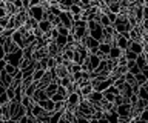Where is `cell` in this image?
<instances>
[{
  "label": "cell",
  "instance_id": "1",
  "mask_svg": "<svg viewBox=\"0 0 148 123\" xmlns=\"http://www.w3.org/2000/svg\"><path fill=\"white\" fill-rule=\"evenodd\" d=\"M113 26H114V29L117 31L119 34L128 33V31L131 29V25H130L128 19L125 16H122V14H117V19H116V22L113 23Z\"/></svg>",
  "mask_w": 148,
  "mask_h": 123
},
{
  "label": "cell",
  "instance_id": "2",
  "mask_svg": "<svg viewBox=\"0 0 148 123\" xmlns=\"http://www.w3.org/2000/svg\"><path fill=\"white\" fill-rule=\"evenodd\" d=\"M88 29H90V35L94 37L96 40H102L103 37V26H102L99 22H94V20H88Z\"/></svg>",
  "mask_w": 148,
  "mask_h": 123
},
{
  "label": "cell",
  "instance_id": "3",
  "mask_svg": "<svg viewBox=\"0 0 148 123\" xmlns=\"http://www.w3.org/2000/svg\"><path fill=\"white\" fill-rule=\"evenodd\" d=\"M80 42L88 48V52L90 54H96L97 49H99V43H100L99 40H96L94 37H91V35H83L80 39Z\"/></svg>",
  "mask_w": 148,
  "mask_h": 123
},
{
  "label": "cell",
  "instance_id": "4",
  "mask_svg": "<svg viewBox=\"0 0 148 123\" xmlns=\"http://www.w3.org/2000/svg\"><path fill=\"white\" fill-rule=\"evenodd\" d=\"M31 57H32V60H34V62L48 57V46H46V45H39V46H36Z\"/></svg>",
  "mask_w": 148,
  "mask_h": 123
},
{
  "label": "cell",
  "instance_id": "5",
  "mask_svg": "<svg viewBox=\"0 0 148 123\" xmlns=\"http://www.w3.org/2000/svg\"><path fill=\"white\" fill-rule=\"evenodd\" d=\"M28 12H29V17L36 19L37 22H40L42 19H43V14H45L43 8H42L40 5H37V6H29V8H28Z\"/></svg>",
  "mask_w": 148,
  "mask_h": 123
},
{
  "label": "cell",
  "instance_id": "6",
  "mask_svg": "<svg viewBox=\"0 0 148 123\" xmlns=\"http://www.w3.org/2000/svg\"><path fill=\"white\" fill-rule=\"evenodd\" d=\"M59 17H60V25L66 26V28H71V26H73L74 20H73V14H71V11H62Z\"/></svg>",
  "mask_w": 148,
  "mask_h": 123
},
{
  "label": "cell",
  "instance_id": "7",
  "mask_svg": "<svg viewBox=\"0 0 148 123\" xmlns=\"http://www.w3.org/2000/svg\"><path fill=\"white\" fill-rule=\"evenodd\" d=\"M3 49H5V52H6V54H12V52H17L18 49H22V48L14 42L12 37H8L6 42L3 43Z\"/></svg>",
  "mask_w": 148,
  "mask_h": 123
},
{
  "label": "cell",
  "instance_id": "8",
  "mask_svg": "<svg viewBox=\"0 0 148 123\" xmlns=\"http://www.w3.org/2000/svg\"><path fill=\"white\" fill-rule=\"evenodd\" d=\"M22 57H23V49H18L17 52L6 54V56H5V58H6L8 63H12V65H16V66H18V63H20Z\"/></svg>",
  "mask_w": 148,
  "mask_h": 123
},
{
  "label": "cell",
  "instance_id": "9",
  "mask_svg": "<svg viewBox=\"0 0 148 123\" xmlns=\"http://www.w3.org/2000/svg\"><path fill=\"white\" fill-rule=\"evenodd\" d=\"M127 72H128V66H127V65H122V63H119L116 68H113V69H111V77L116 80V79H119V77H123Z\"/></svg>",
  "mask_w": 148,
  "mask_h": 123
},
{
  "label": "cell",
  "instance_id": "10",
  "mask_svg": "<svg viewBox=\"0 0 148 123\" xmlns=\"http://www.w3.org/2000/svg\"><path fill=\"white\" fill-rule=\"evenodd\" d=\"M116 111H117L119 116L130 117V114H131V103H130V102H123L122 105L116 106Z\"/></svg>",
  "mask_w": 148,
  "mask_h": 123
},
{
  "label": "cell",
  "instance_id": "11",
  "mask_svg": "<svg viewBox=\"0 0 148 123\" xmlns=\"http://www.w3.org/2000/svg\"><path fill=\"white\" fill-rule=\"evenodd\" d=\"M85 99L88 100V102H91L92 105H99V102H100L102 99H103V94H102L100 91H96V89H92V91H91V92L86 95Z\"/></svg>",
  "mask_w": 148,
  "mask_h": 123
},
{
  "label": "cell",
  "instance_id": "12",
  "mask_svg": "<svg viewBox=\"0 0 148 123\" xmlns=\"http://www.w3.org/2000/svg\"><path fill=\"white\" fill-rule=\"evenodd\" d=\"M46 46H48V56L49 57H56V56H59V54L62 52V49L59 48V45L56 43V40H49Z\"/></svg>",
  "mask_w": 148,
  "mask_h": 123
},
{
  "label": "cell",
  "instance_id": "13",
  "mask_svg": "<svg viewBox=\"0 0 148 123\" xmlns=\"http://www.w3.org/2000/svg\"><path fill=\"white\" fill-rule=\"evenodd\" d=\"M0 83H2L3 86H6V88H8V86H11L12 85V75L8 74L5 69L0 71Z\"/></svg>",
  "mask_w": 148,
  "mask_h": 123
},
{
  "label": "cell",
  "instance_id": "14",
  "mask_svg": "<svg viewBox=\"0 0 148 123\" xmlns=\"http://www.w3.org/2000/svg\"><path fill=\"white\" fill-rule=\"evenodd\" d=\"M25 114H26V108L20 103V105H18V108L16 109V112L11 116V122H18L23 116H25Z\"/></svg>",
  "mask_w": 148,
  "mask_h": 123
},
{
  "label": "cell",
  "instance_id": "15",
  "mask_svg": "<svg viewBox=\"0 0 148 123\" xmlns=\"http://www.w3.org/2000/svg\"><path fill=\"white\" fill-rule=\"evenodd\" d=\"M127 49H131L133 52H136L137 56L143 52V46H142V42H134V40H130V45Z\"/></svg>",
  "mask_w": 148,
  "mask_h": 123
},
{
  "label": "cell",
  "instance_id": "16",
  "mask_svg": "<svg viewBox=\"0 0 148 123\" xmlns=\"http://www.w3.org/2000/svg\"><path fill=\"white\" fill-rule=\"evenodd\" d=\"M32 65H34V60H32L31 57H28V56H23L22 60H20V63H18V69L23 71V69H26V68H29V66H32Z\"/></svg>",
  "mask_w": 148,
  "mask_h": 123
},
{
  "label": "cell",
  "instance_id": "17",
  "mask_svg": "<svg viewBox=\"0 0 148 123\" xmlns=\"http://www.w3.org/2000/svg\"><path fill=\"white\" fill-rule=\"evenodd\" d=\"M5 10H6V14L8 16H14L17 14V6L14 5V2H8V0H5Z\"/></svg>",
  "mask_w": 148,
  "mask_h": 123
},
{
  "label": "cell",
  "instance_id": "18",
  "mask_svg": "<svg viewBox=\"0 0 148 123\" xmlns=\"http://www.w3.org/2000/svg\"><path fill=\"white\" fill-rule=\"evenodd\" d=\"M123 54V49H120L117 45H111V49H110V54L108 57H114V58H119L120 56Z\"/></svg>",
  "mask_w": 148,
  "mask_h": 123
},
{
  "label": "cell",
  "instance_id": "19",
  "mask_svg": "<svg viewBox=\"0 0 148 123\" xmlns=\"http://www.w3.org/2000/svg\"><path fill=\"white\" fill-rule=\"evenodd\" d=\"M46 97H48L46 91H45V89H40V88H37V91H36L34 94H32V99H34L36 103L40 102V100H43V99H46Z\"/></svg>",
  "mask_w": 148,
  "mask_h": 123
},
{
  "label": "cell",
  "instance_id": "20",
  "mask_svg": "<svg viewBox=\"0 0 148 123\" xmlns=\"http://www.w3.org/2000/svg\"><path fill=\"white\" fill-rule=\"evenodd\" d=\"M39 28L43 31V33H49L51 29L54 28L53 25H51V22L49 20H46V19H42L40 22H39Z\"/></svg>",
  "mask_w": 148,
  "mask_h": 123
},
{
  "label": "cell",
  "instance_id": "21",
  "mask_svg": "<svg viewBox=\"0 0 148 123\" xmlns=\"http://www.w3.org/2000/svg\"><path fill=\"white\" fill-rule=\"evenodd\" d=\"M23 106H25L26 109H32V106L36 105V102H34V99L32 97H29V95H23L22 97V102H20Z\"/></svg>",
  "mask_w": 148,
  "mask_h": 123
},
{
  "label": "cell",
  "instance_id": "22",
  "mask_svg": "<svg viewBox=\"0 0 148 123\" xmlns=\"http://www.w3.org/2000/svg\"><path fill=\"white\" fill-rule=\"evenodd\" d=\"M57 88H59V83H57V82H51V83L48 85V86H46V88H45V91H46V94H48V97H51V95H54L56 92H57Z\"/></svg>",
  "mask_w": 148,
  "mask_h": 123
},
{
  "label": "cell",
  "instance_id": "23",
  "mask_svg": "<svg viewBox=\"0 0 148 123\" xmlns=\"http://www.w3.org/2000/svg\"><path fill=\"white\" fill-rule=\"evenodd\" d=\"M120 94H122V95H123L125 99H130V97H131V95L134 94V92H133V88H131V85H130V83H127V82H125L123 88L120 89Z\"/></svg>",
  "mask_w": 148,
  "mask_h": 123
},
{
  "label": "cell",
  "instance_id": "24",
  "mask_svg": "<svg viewBox=\"0 0 148 123\" xmlns=\"http://www.w3.org/2000/svg\"><path fill=\"white\" fill-rule=\"evenodd\" d=\"M12 40H14V42H16V43L18 45V46H20V48L23 49V46H25V42H23V35H22L20 33H18L17 29L12 33Z\"/></svg>",
  "mask_w": 148,
  "mask_h": 123
},
{
  "label": "cell",
  "instance_id": "25",
  "mask_svg": "<svg viewBox=\"0 0 148 123\" xmlns=\"http://www.w3.org/2000/svg\"><path fill=\"white\" fill-rule=\"evenodd\" d=\"M136 63H137V66L140 68V69H143L145 66H148V63H147V58H145V54H139L137 58H136Z\"/></svg>",
  "mask_w": 148,
  "mask_h": 123
},
{
  "label": "cell",
  "instance_id": "26",
  "mask_svg": "<svg viewBox=\"0 0 148 123\" xmlns=\"http://www.w3.org/2000/svg\"><path fill=\"white\" fill-rule=\"evenodd\" d=\"M37 25H39V22H37L36 19H32V17H28V20L25 22V26L29 31H32L34 28H37Z\"/></svg>",
  "mask_w": 148,
  "mask_h": 123
},
{
  "label": "cell",
  "instance_id": "27",
  "mask_svg": "<svg viewBox=\"0 0 148 123\" xmlns=\"http://www.w3.org/2000/svg\"><path fill=\"white\" fill-rule=\"evenodd\" d=\"M45 74V69H42V68H36L34 72H32V79H34V82H39L42 77H43Z\"/></svg>",
  "mask_w": 148,
  "mask_h": 123
},
{
  "label": "cell",
  "instance_id": "28",
  "mask_svg": "<svg viewBox=\"0 0 148 123\" xmlns=\"http://www.w3.org/2000/svg\"><path fill=\"white\" fill-rule=\"evenodd\" d=\"M17 69H18V66L12 65V63H6V66H5V71H6L8 74H11L12 77H14V74L17 72Z\"/></svg>",
  "mask_w": 148,
  "mask_h": 123
},
{
  "label": "cell",
  "instance_id": "29",
  "mask_svg": "<svg viewBox=\"0 0 148 123\" xmlns=\"http://www.w3.org/2000/svg\"><path fill=\"white\" fill-rule=\"evenodd\" d=\"M56 43H57V45H59V48L62 49V48L65 46V45L68 43V39H66V35H60V34H59V37L56 39Z\"/></svg>",
  "mask_w": 148,
  "mask_h": 123
},
{
  "label": "cell",
  "instance_id": "30",
  "mask_svg": "<svg viewBox=\"0 0 148 123\" xmlns=\"http://www.w3.org/2000/svg\"><path fill=\"white\" fill-rule=\"evenodd\" d=\"M99 23H100L102 26H108V25H113V23H111V20L108 19V16H106V14H103V12H102V14H100Z\"/></svg>",
  "mask_w": 148,
  "mask_h": 123
},
{
  "label": "cell",
  "instance_id": "31",
  "mask_svg": "<svg viewBox=\"0 0 148 123\" xmlns=\"http://www.w3.org/2000/svg\"><path fill=\"white\" fill-rule=\"evenodd\" d=\"M108 10H110L111 12H116V14H119V12H120V5H119V2L110 3V5H108Z\"/></svg>",
  "mask_w": 148,
  "mask_h": 123
},
{
  "label": "cell",
  "instance_id": "32",
  "mask_svg": "<svg viewBox=\"0 0 148 123\" xmlns=\"http://www.w3.org/2000/svg\"><path fill=\"white\" fill-rule=\"evenodd\" d=\"M62 112H63V111H54L53 114H51V120H49V123H59Z\"/></svg>",
  "mask_w": 148,
  "mask_h": 123
},
{
  "label": "cell",
  "instance_id": "33",
  "mask_svg": "<svg viewBox=\"0 0 148 123\" xmlns=\"http://www.w3.org/2000/svg\"><path fill=\"white\" fill-rule=\"evenodd\" d=\"M69 11H71V14H80V12L83 11V8L79 5V3H73L71 8H69Z\"/></svg>",
  "mask_w": 148,
  "mask_h": 123
},
{
  "label": "cell",
  "instance_id": "34",
  "mask_svg": "<svg viewBox=\"0 0 148 123\" xmlns=\"http://www.w3.org/2000/svg\"><path fill=\"white\" fill-rule=\"evenodd\" d=\"M54 109H56V111H65V109H66V100H60V102H56Z\"/></svg>",
  "mask_w": 148,
  "mask_h": 123
},
{
  "label": "cell",
  "instance_id": "35",
  "mask_svg": "<svg viewBox=\"0 0 148 123\" xmlns=\"http://www.w3.org/2000/svg\"><path fill=\"white\" fill-rule=\"evenodd\" d=\"M125 82H127V83H130V85H134L136 83V75L134 74H131V72H127V74H125Z\"/></svg>",
  "mask_w": 148,
  "mask_h": 123
},
{
  "label": "cell",
  "instance_id": "36",
  "mask_svg": "<svg viewBox=\"0 0 148 123\" xmlns=\"http://www.w3.org/2000/svg\"><path fill=\"white\" fill-rule=\"evenodd\" d=\"M48 12H51V14H54V16H60L62 10H60V6H59V5H51Z\"/></svg>",
  "mask_w": 148,
  "mask_h": 123
},
{
  "label": "cell",
  "instance_id": "37",
  "mask_svg": "<svg viewBox=\"0 0 148 123\" xmlns=\"http://www.w3.org/2000/svg\"><path fill=\"white\" fill-rule=\"evenodd\" d=\"M110 49H111V45H108V43H99V51H102V52H105V54H110Z\"/></svg>",
  "mask_w": 148,
  "mask_h": 123
},
{
  "label": "cell",
  "instance_id": "38",
  "mask_svg": "<svg viewBox=\"0 0 148 123\" xmlns=\"http://www.w3.org/2000/svg\"><path fill=\"white\" fill-rule=\"evenodd\" d=\"M51 99H53L54 102H60V100H66V95H63L62 92H59V91H57L54 95H51Z\"/></svg>",
  "mask_w": 148,
  "mask_h": 123
},
{
  "label": "cell",
  "instance_id": "39",
  "mask_svg": "<svg viewBox=\"0 0 148 123\" xmlns=\"http://www.w3.org/2000/svg\"><path fill=\"white\" fill-rule=\"evenodd\" d=\"M56 28L59 29L60 35H68L69 34V28H66V26H63V25H59V26H56Z\"/></svg>",
  "mask_w": 148,
  "mask_h": 123
},
{
  "label": "cell",
  "instance_id": "40",
  "mask_svg": "<svg viewBox=\"0 0 148 123\" xmlns=\"http://www.w3.org/2000/svg\"><path fill=\"white\" fill-rule=\"evenodd\" d=\"M145 80H147V77H145V74H143L142 71L139 72V74H136V82H137L139 85H142V83H143V82H145Z\"/></svg>",
  "mask_w": 148,
  "mask_h": 123
},
{
  "label": "cell",
  "instance_id": "41",
  "mask_svg": "<svg viewBox=\"0 0 148 123\" xmlns=\"http://www.w3.org/2000/svg\"><path fill=\"white\" fill-rule=\"evenodd\" d=\"M137 95H139L140 99H148V91L140 86V88H139V91H137Z\"/></svg>",
  "mask_w": 148,
  "mask_h": 123
},
{
  "label": "cell",
  "instance_id": "42",
  "mask_svg": "<svg viewBox=\"0 0 148 123\" xmlns=\"http://www.w3.org/2000/svg\"><path fill=\"white\" fill-rule=\"evenodd\" d=\"M57 37H59V29H57V28H56V26H54V28L49 31V39H51V40H56Z\"/></svg>",
  "mask_w": 148,
  "mask_h": 123
},
{
  "label": "cell",
  "instance_id": "43",
  "mask_svg": "<svg viewBox=\"0 0 148 123\" xmlns=\"http://www.w3.org/2000/svg\"><path fill=\"white\" fill-rule=\"evenodd\" d=\"M128 71L131 72V74H134V75H136V74H139V72H140V68L137 66V63H134L133 66H130V68H128Z\"/></svg>",
  "mask_w": 148,
  "mask_h": 123
},
{
  "label": "cell",
  "instance_id": "44",
  "mask_svg": "<svg viewBox=\"0 0 148 123\" xmlns=\"http://www.w3.org/2000/svg\"><path fill=\"white\" fill-rule=\"evenodd\" d=\"M6 94H8L9 100H12L14 97H16V89H14L12 86H9V88H6Z\"/></svg>",
  "mask_w": 148,
  "mask_h": 123
},
{
  "label": "cell",
  "instance_id": "45",
  "mask_svg": "<svg viewBox=\"0 0 148 123\" xmlns=\"http://www.w3.org/2000/svg\"><path fill=\"white\" fill-rule=\"evenodd\" d=\"M140 122L148 123V108H147V109H143V111L140 112Z\"/></svg>",
  "mask_w": 148,
  "mask_h": 123
},
{
  "label": "cell",
  "instance_id": "46",
  "mask_svg": "<svg viewBox=\"0 0 148 123\" xmlns=\"http://www.w3.org/2000/svg\"><path fill=\"white\" fill-rule=\"evenodd\" d=\"M8 102H9V97H8L6 91H5L3 94H0V105H5V103H8Z\"/></svg>",
  "mask_w": 148,
  "mask_h": 123
},
{
  "label": "cell",
  "instance_id": "47",
  "mask_svg": "<svg viewBox=\"0 0 148 123\" xmlns=\"http://www.w3.org/2000/svg\"><path fill=\"white\" fill-rule=\"evenodd\" d=\"M106 16H108V19L111 20V23H114L116 19H117V14H116V12H111V11L106 12Z\"/></svg>",
  "mask_w": 148,
  "mask_h": 123
},
{
  "label": "cell",
  "instance_id": "48",
  "mask_svg": "<svg viewBox=\"0 0 148 123\" xmlns=\"http://www.w3.org/2000/svg\"><path fill=\"white\" fill-rule=\"evenodd\" d=\"M142 17L143 20H148V6L143 5V10H142Z\"/></svg>",
  "mask_w": 148,
  "mask_h": 123
},
{
  "label": "cell",
  "instance_id": "49",
  "mask_svg": "<svg viewBox=\"0 0 148 123\" xmlns=\"http://www.w3.org/2000/svg\"><path fill=\"white\" fill-rule=\"evenodd\" d=\"M14 5L17 6V10H22L23 8V0H14Z\"/></svg>",
  "mask_w": 148,
  "mask_h": 123
},
{
  "label": "cell",
  "instance_id": "50",
  "mask_svg": "<svg viewBox=\"0 0 148 123\" xmlns=\"http://www.w3.org/2000/svg\"><path fill=\"white\" fill-rule=\"evenodd\" d=\"M6 58H0V71H3L5 69V66H6Z\"/></svg>",
  "mask_w": 148,
  "mask_h": 123
},
{
  "label": "cell",
  "instance_id": "51",
  "mask_svg": "<svg viewBox=\"0 0 148 123\" xmlns=\"http://www.w3.org/2000/svg\"><path fill=\"white\" fill-rule=\"evenodd\" d=\"M8 14H6V10H5V6H0V19L2 17H6Z\"/></svg>",
  "mask_w": 148,
  "mask_h": 123
},
{
  "label": "cell",
  "instance_id": "52",
  "mask_svg": "<svg viewBox=\"0 0 148 123\" xmlns=\"http://www.w3.org/2000/svg\"><path fill=\"white\" fill-rule=\"evenodd\" d=\"M5 56H6V52L3 49V45H0V58H5Z\"/></svg>",
  "mask_w": 148,
  "mask_h": 123
},
{
  "label": "cell",
  "instance_id": "53",
  "mask_svg": "<svg viewBox=\"0 0 148 123\" xmlns=\"http://www.w3.org/2000/svg\"><path fill=\"white\" fill-rule=\"evenodd\" d=\"M140 71L143 72V74H145V77L148 79V66H145V68H143V69H140Z\"/></svg>",
  "mask_w": 148,
  "mask_h": 123
},
{
  "label": "cell",
  "instance_id": "54",
  "mask_svg": "<svg viewBox=\"0 0 148 123\" xmlns=\"http://www.w3.org/2000/svg\"><path fill=\"white\" fill-rule=\"evenodd\" d=\"M140 86H142V88H145V89H147V91H148V79H147V80H145V82H143V83H142V85H140Z\"/></svg>",
  "mask_w": 148,
  "mask_h": 123
},
{
  "label": "cell",
  "instance_id": "55",
  "mask_svg": "<svg viewBox=\"0 0 148 123\" xmlns=\"http://www.w3.org/2000/svg\"><path fill=\"white\" fill-rule=\"evenodd\" d=\"M5 91H6V86H3L2 83H0V94H3Z\"/></svg>",
  "mask_w": 148,
  "mask_h": 123
},
{
  "label": "cell",
  "instance_id": "56",
  "mask_svg": "<svg viewBox=\"0 0 148 123\" xmlns=\"http://www.w3.org/2000/svg\"><path fill=\"white\" fill-rule=\"evenodd\" d=\"M103 2L106 3V5H110V3H113V2H119V0H103Z\"/></svg>",
  "mask_w": 148,
  "mask_h": 123
},
{
  "label": "cell",
  "instance_id": "57",
  "mask_svg": "<svg viewBox=\"0 0 148 123\" xmlns=\"http://www.w3.org/2000/svg\"><path fill=\"white\" fill-rule=\"evenodd\" d=\"M143 5H145V6H148V0H143Z\"/></svg>",
  "mask_w": 148,
  "mask_h": 123
}]
</instances>
